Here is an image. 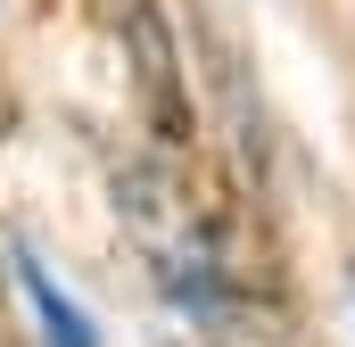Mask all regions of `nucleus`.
Here are the masks:
<instances>
[{
    "mask_svg": "<svg viewBox=\"0 0 355 347\" xmlns=\"http://www.w3.org/2000/svg\"><path fill=\"white\" fill-rule=\"evenodd\" d=\"M116 207H124V223H132L149 273L166 281V298L198 306V314H232V306L248 298V264L232 257L223 215L190 190V174L174 166V149L124 174V182H116Z\"/></svg>",
    "mask_w": 355,
    "mask_h": 347,
    "instance_id": "1",
    "label": "nucleus"
},
{
    "mask_svg": "<svg viewBox=\"0 0 355 347\" xmlns=\"http://www.w3.org/2000/svg\"><path fill=\"white\" fill-rule=\"evenodd\" d=\"M107 42L124 50L132 67V99L157 133V149H182L190 141V91H182V58H174V33H166V8L157 0H91Z\"/></svg>",
    "mask_w": 355,
    "mask_h": 347,
    "instance_id": "2",
    "label": "nucleus"
},
{
    "mask_svg": "<svg viewBox=\"0 0 355 347\" xmlns=\"http://www.w3.org/2000/svg\"><path fill=\"white\" fill-rule=\"evenodd\" d=\"M17 281H25V298H33V314H42V347H99L91 323H83V306L33 264V248H17Z\"/></svg>",
    "mask_w": 355,
    "mask_h": 347,
    "instance_id": "3",
    "label": "nucleus"
}]
</instances>
